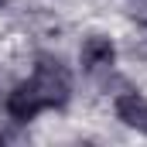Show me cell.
Instances as JSON below:
<instances>
[{"label": "cell", "mask_w": 147, "mask_h": 147, "mask_svg": "<svg viewBox=\"0 0 147 147\" xmlns=\"http://www.w3.org/2000/svg\"><path fill=\"white\" fill-rule=\"evenodd\" d=\"M31 86H34V92L41 96L45 106H65L69 96H72V75H69V69L58 58H51V55H41L38 58Z\"/></svg>", "instance_id": "cell-1"}, {"label": "cell", "mask_w": 147, "mask_h": 147, "mask_svg": "<svg viewBox=\"0 0 147 147\" xmlns=\"http://www.w3.org/2000/svg\"><path fill=\"white\" fill-rule=\"evenodd\" d=\"M41 110H45V103H41V96L34 92V86H31V82H21V86H14V92L7 96V113H10L17 123H28V120H34Z\"/></svg>", "instance_id": "cell-2"}, {"label": "cell", "mask_w": 147, "mask_h": 147, "mask_svg": "<svg viewBox=\"0 0 147 147\" xmlns=\"http://www.w3.org/2000/svg\"><path fill=\"white\" fill-rule=\"evenodd\" d=\"M79 58H82V69H86V72H103V69H110L113 62H116V48H113L110 38L92 34L86 45H82Z\"/></svg>", "instance_id": "cell-3"}, {"label": "cell", "mask_w": 147, "mask_h": 147, "mask_svg": "<svg viewBox=\"0 0 147 147\" xmlns=\"http://www.w3.org/2000/svg\"><path fill=\"white\" fill-rule=\"evenodd\" d=\"M116 116H120L127 127L147 134V99L140 92H123V96L116 99Z\"/></svg>", "instance_id": "cell-4"}]
</instances>
